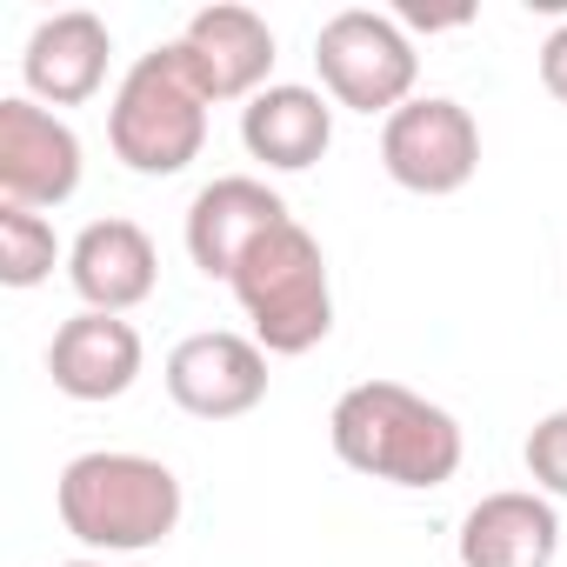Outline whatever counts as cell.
<instances>
[{
  "label": "cell",
  "mask_w": 567,
  "mask_h": 567,
  "mask_svg": "<svg viewBox=\"0 0 567 567\" xmlns=\"http://www.w3.org/2000/svg\"><path fill=\"white\" fill-rule=\"evenodd\" d=\"M61 567H107V560H61Z\"/></svg>",
  "instance_id": "d6986e66"
},
{
  "label": "cell",
  "mask_w": 567,
  "mask_h": 567,
  "mask_svg": "<svg viewBox=\"0 0 567 567\" xmlns=\"http://www.w3.org/2000/svg\"><path fill=\"white\" fill-rule=\"evenodd\" d=\"M61 260V240H54V220L34 214V207H8L0 200V280L8 288H41Z\"/></svg>",
  "instance_id": "2e32d148"
},
{
  "label": "cell",
  "mask_w": 567,
  "mask_h": 567,
  "mask_svg": "<svg viewBox=\"0 0 567 567\" xmlns=\"http://www.w3.org/2000/svg\"><path fill=\"white\" fill-rule=\"evenodd\" d=\"M540 87H547V94L567 107V21H560L547 41H540Z\"/></svg>",
  "instance_id": "ac0fdd59"
},
{
  "label": "cell",
  "mask_w": 567,
  "mask_h": 567,
  "mask_svg": "<svg viewBox=\"0 0 567 567\" xmlns=\"http://www.w3.org/2000/svg\"><path fill=\"white\" fill-rule=\"evenodd\" d=\"M381 167L408 194H461L481 174V127L447 94H414L401 114L381 121Z\"/></svg>",
  "instance_id": "8992f818"
},
{
  "label": "cell",
  "mask_w": 567,
  "mask_h": 567,
  "mask_svg": "<svg viewBox=\"0 0 567 567\" xmlns=\"http://www.w3.org/2000/svg\"><path fill=\"white\" fill-rule=\"evenodd\" d=\"M328 441L354 474L388 481V487H447L467 454L461 421L401 381L348 388L328 414Z\"/></svg>",
  "instance_id": "6da1fadb"
},
{
  "label": "cell",
  "mask_w": 567,
  "mask_h": 567,
  "mask_svg": "<svg viewBox=\"0 0 567 567\" xmlns=\"http://www.w3.org/2000/svg\"><path fill=\"white\" fill-rule=\"evenodd\" d=\"M520 454H527V474H534V487H540L547 501H567V408L540 414Z\"/></svg>",
  "instance_id": "e0dca14e"
},
{
  "label": "cell",
  "mask_w": 567,
  "mask_h": 567,
  "mask_svg": "<svg viewBox=\"0 0 567 567\" xmlns=\"http://www.w3.org/2000/svg\"><path fill=\"white\" fill-rule=\"evenodd\" d=\"M61 527L94 554H147L181 527V474L154 454L94 447L74 454L54 481Z\"/></svg>",
  "instance_id": "7a4b0ae2"
},
{
  "label": "cell",
  "mask_w": 567,
  "mask_h": 567,
  "mask_svg": "<svg viewBox=\"0 0 567 567\" xmlns=\"http://www.w3.org/2000/svg\"><path fill=\"white\" fill-rule=\"evenodd\" d=\"M107 61H114V34H107L101 14H87V8L48 14L28 34V54H21L28 101H41V107H81V101H94L107 87Z\"/></svg>",
  "instance_id": "8fae6325"
},
{
  "label": "cell",
  "mask_w": 567,
  "mask_h": 567,
  "mask_svg": "<svg viewBox=\"0 0 567 567\" xmlns=\"http://www.w3.org/2000/svg\"><path fill=\"white\" fill-rule=\"evenodd\" d=\"M227 288H234V301L254 321V341L267 354H308L334 334L328 254L301 220H280L267 240H254Z\"/></svg>",
  "instance_id": "277c9868"
},
{
  "label": "cell",
  "mask_w": 567,
  "mask_h": 567,
  "mask_svg": "<svg viewBox=\"0 0 567 567\" xmlns=\"http://www.w3.org/2000/svg\"><path fill=\"white\" fill-rule=\"evenodd\" d=\"M315 68H321V87L334 107L348 114H401L414 101V81H421V54L408 41V28L394 14H374V8H341L321 34H315Z\"/></svg>",
  "instance_id": "5b68a950"
},
{
  "label": "cell",
  "mask_w": 567,
  "mask_h": 567,
  "mask_svg": "<svg viewBox=\"0 0 567 567\" xmlns=\"http://www.w3.org/2000/svg\"><path fill=\"white\" fill-rule=\"evenodd\" d=\"M181 54L200 81L207 101H254L267 94L274 81V28L254 14V8H234V0H220V8H200L187 28H181Z\"/></svg>",
  "instance_id": "30bf717a"
},
{
  "label": "cell",
  "mask_w": 567,
  "mask_h": 567,
  "mask_svg": "<svg viewBox=\"0 0 567 567\" xmlns=\"http://www.w3.org/2000/svg\"><path fill=\"white\" fill-rule=\"evenodd\" d=\"M207 94L181 54V41L141 54L121 87H114V107H107V147L121 167L147 174V181H167L181 174L187 161H200L207 147Z\"/></svg>",
  "instance_id": "3957f363"
},
{
  "label": "cell",
  "mask_w": 567,
  "mask_h": 567,
  "mask_svg": "<svg viewBox=\"0 0 567 567\" xmlns=\"http://www.w3.org/2000/svg\"><path fill=\"white\" fill-rule=\"evenodd\" d=\"M167 394L194 421H240L267 401V348L254 334H227V328L187 334L167 354Z\"/></svg>",
  "instance_id": "ba28073f"
},
{
  "label": "cell",
  "mask_w": 567,
  "mask_h": 567,
  "mask_svg": "<svg viewBox=\"0 0 567 567\" xmlns=\"http://www.w3.org/2000/svg\"><path fill=\"white\" fill-rule=\"evenodd\" d=\"M454 547H461V567H554L560 514L540 487H501L461 514Z\"/></svg>",
  "instance_id": "4fadbf2b"
},
{
  "label": "cell",
  "mask_w": 567,
  "mask_h": 567,
  "mask_svg": "<svg viewBox=\"0 0 567 567\" xmlns=\"http://www.w3.org/2000/svg\"><path fill=\"white\" fill-rule=\"evenodd\" d=\"M141 361H147V348H141L134 321L94 315V308L61 321L54 348H48V374H54V388L68 401H121L141 381Z\"/></svg>",
  "instance_id": "5bb4252c"
},
{
  "label": "cell",
  "mask_w": 567,
  "mask_h": 567,
  "mask_svg": "<svg viewBox=\"0 0 567 567\" xmlns=\"http://www.w3.org/2000/svg\"><path fill=\"white\" fill-rule=\"evenodd\" d=\"M74 187H81V134L54 107L8 94L0 101V200L41 214L74 200Z\"/></svg>",
  "instance_id": "52a82bcc"
},
{
  "label": "cell",
  "mask_w": 567,
  "mask_h": 567,
  "mask_svg": "<svg viewBox=\"0 0 567 567\" xmlns=\"http://www.w3.org/2000/svg\"><path fill=\"white\" fill-rule=\"evenodd\" d=\"M240 147L274 174H308L334 147V101L295 81H274L240 107Z\"/></svg>",
  "instance_id": "9a60e30c"
},
{
  "label": "cell",
  "mask_w": 567,
  "mask_h": 567,
  "mask_svg": "<svg viewBox=\"0 0 567 567\" xmlns=\"http://www.w3.org/2000/svg\"><path fill=\"white\" fill-rule=\"evenodd\" d=\"M280 220H295L288 200H280L267 181L254 174H220L194 194L187 207V254L207 280H234V267L247 260L254 240H267Z\"/></svg>",
  "instance_id": "9c48e42d"
},
{
  "label": "cell",
  "mask_w": 567,
  "mask_h": 567,
  "mask_svg": "<svg viewBox=\"0 0 567 567\" xmlns=\"http://www.w3.org/2000/svg\"><path fill=\"white\" fill-rule=\"evenodd\" d=\"M68 280H74V295L94 308V315H127L154 295V280H161V254L147 240L141 220H87L68 247Z\"/></svg>",
  "instance_id": "7c38bea8"
}]
</instances>
